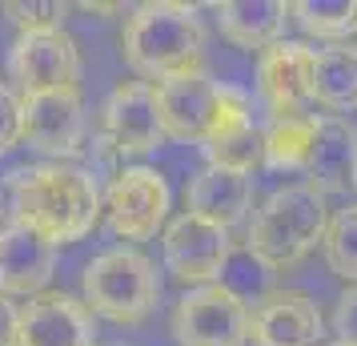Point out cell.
Instances as JSON below:
<instances>
[{
	"label": "cell",
	"mask_w": 357,
	"mask_h": 346,
	"mask_svg": "<svg viewBox=\"0 0 357 346\" xmlns=\"http://www.w3.org/2000/svg\"><path fill=\"white\" fill-rule=\"evenodd\" d=\"M13 222L49 238L52 246L81 242L100 222L97 178L73 161H49L24 169L13 182Z\"/></svg>",
	"instance_id": "6da1fadb"
},
{
	"label": "cell",
	"mask_w": 357,
	"mask_h": 346,
	"mask_svg": "<svg viewBox=\"0 0 357 346\" xmlns=\"http://www.w3.org/2000/svg\"><path fill=\"white\" fill-rule=\"evenodd\" d=\"M121 57L137 81H173L205 69V29L193 4L157 0L141 4L121 33Z\"/></svg>",
	"instance_id": "7a4b0ae2"
},
{
	"label": "cell",
	"mask_w": 357,
	"mask_h": 346,
	"mask_svg": "<svg viewBox=\"0 0 357 346\" xmlns=\"http://www.w3.org/2000/svg\"><path fill=\"white\" fill-rule=\"evenodd\" d=\"M329 222H333V214L325 206V194L313 182L285 185L253 214L245 246L265 270H289L317 242H325Z\"/></svg>",
	"instance_id": "3957f363"
},
{
	"label": "cell",
	"mask_w": 357,
	"mask_h": 346,
	"mask_svg": "<svg viewBox=\"0 0 357 346\" xmlns=\"http://www.w3.org/2000/svg\"><path fill=\"white\" fill-rule=\"evenodd\" d=\"M81 290H84V306H93V314H105L109 322H121V326L145 322L161 302L157 266L132 246L97 254L84 266Z\"/></svg>",
	"instance_id": "277c9868"
},
{
	"label": "cell",
	"mask_w": 357,
	"mask_h": 346,
	"mask_svg": "<svg viewBox=\"0 0 357 346\" xmlns=\"http://www.w3.org/2000/svg\"><path fill=\"white\" fill-rule=\"evenodd\" d=\"M253 326V310L233 286L209 282L193 286L173 306V338L177 346H245Z\"/></svg>",
	"instance_id": "5b68a950"
},
{
	"label": "cell",
	"mask_w": 357,
	"mask_h": 346,
	"mask_svg": "<svg viewBox=\"0 0 357 346\" xmlns=\"http://www.w3.org/2000/svg\"><path fill=\"white\" fill-rule=\"evenodd\" d=\"M161 258H165V270L181 286L193 290V286H209V282L225 274L229 258H233V242H229V230L185 210L165 226Z\"/></svg>",
	"instance_id": "8992f818"
},
{
	"label": "cell",
	"mask_w": 357,
	"mask_h": 346,
	"mask_svg": "<svg viewBox=\"0 0 357 346\" xmlns=\"http://www.w3.org/2000/svg\"><path fill=\"white\" fill-rule=\"evenodd\" d=\"M169 201H173L169 182H165L157 169L129 165V169H121L113 182H109L105 214H109V226H113L116 238H125V242H149L165 226Z\"/></svg>",
	"instance_id": "52a82bcc"
},
{
	"label": "cell",
	"mask_w": 357,
	"mask_h": 346,
	"mask_svg": "<svg viewBox=\"0 0 357 346\" xmlns=\"http://www.w3.org/2000/svg\"><path fill=\"white\" fill-rule=\"evenodd\" d=\"M8 73L24 89V97L81 89V49L65 29L20 33L13 52H8Z\"/></svg>",
	"instance_id": "ba28073f"
},
{
	"label": "cell",
	"mask_w": 357,
	"mask_h": 346,
	"mask_svg": "<svg viewBox=\"0 0 357 346\" xmlns=\"http://www.w3.org/2000/svg\"><path fill=\"white\" fill-rule=\"evenodd\" d=\"M313 69H317V49L305 41H277L273 49L257 57V93L265 109L281 117H309L313 105Z\"/></svg>",
	"instance_id": "9c48e42d"
},
{
	"label": "cell",
	"mask_w": 357,
	"mask_h": 346,
	"mask_svg": "<svg viewBox=\"0 0 357 346\" xmlns=\"http://www.w3.org/2000/svg\"><path fill=\"white\" fill-rule=\"evenodd\" d=\"M161 105L157 85L149 81H121L105 101V145L121 157H145L161 145Z\"/></svg>",
	"instance_id": "30bf717a"
},
{
	"label": "cell",
	"mask_w": 357,
	"mask_h": 346,
	"mask_svg": "<svg viewBox=\"0 0 357 346\" xmlns=\"http://www.w3.org/2000/svg\"><path fill=\"white\" fill-rule=\"evenodd\" d=\"M205 161L233 173H253L265 161V129L253 121V101L245 89L225 85L221 89V113L205 141Z\"/></svg>",
	"instance_id": "8fae6325"
},
{
	"label": "cell",
	"mask_w": 357,
	"mask_h": 346,
	"mask_svg": "<svg viewBox=\"0 0 357 346\" xmlns=\"http://www.w3.org/2000/svg\"><path fill=\"white\" fill-rule=\"evenodd\" d=\"M221 89H225V81H213L205 69L157 85V105H161L165 137L205 145L213 125H217V113H221Z\"/></svg>",
	"instance_id": "7c38bea8"
},
{
	"label": "cell",
	"mask_w": 357,
	"mask_h": 346,
	"mask_svg": "<svg viewBox=\"0 0 357 346\" xmlns=\"http://www.w3.org/2000/svg\"><path fill=\"white\" fill-rule=\"evenodd\" d=\"M84 101L81 89H61V93H36L24 97V141L36 153H49L56 161L73 157L84 141Z\"/></svg>",
	"instance_id": "4fadbf2b"
},
{
	"label": "cell",
	"mask_w": 357,
	"mask_h": 346,
	"mask_svg": "<svg viewBox=\"0 0 357 346\" xmlns=\"http://www.w3.org/2000/svg\"><path fill=\"white\" fill-rule=\"evenodd\" d=\"M56 270V246L36 230L8 222L0 230V294L4 298H40Z\"/></svg>",
	"instance_id": "5bb4252c"
},
{
	"label": "cell",
	"mask_w": 357,
	"mask_h": 346,
	"mask_svg": "<svg viewBox=\"0 0 357 346\" xmlns=\"http://www.w3.org/2000/svg\"><path fill=\"white\" fill-rule=\"evenodd\" d=\"M249 338L257 346H321V306L301 290H273L253 306Z\"/></svg>",
	"instance_id": "9a60e30c"
},
{
	"label": "cell",
	"mask_w": 357,
	"mask_h": 346,
	"mask_svg": "<svg viewBox=\"0 0 357 346\" xmlns=\"http://www.w3.org/2000/svg\"><path fill=\"white\" fill-rule=\"evenodd\" d=\"M17 346H97V326L84 302L68 294H40L20 306Z\"/></svg>",
	"instance_id": "2e32d148"
},
{
	"label": "cell",
	"mask_w": 357,
	"mask_h": 346,
	"mask_svg": "<svg viewBox=\"0 0 357 346\" xmlns=\"http://www.w3.org/2000/svg\"><path fill=\"white\" fill-rule=\"evenodd\" d=\"M185 206H189V214L205 217L221 230H233L253 210V182H249V173L205 165L185 189Z\"/></svg>",
	"instance_id": "e0dca14e"
},
{
	"label": "cell",
	"mask_w": 357,
	"mask_h": 346,
	"mask_svg": "<svg viewBox=\"0 0 357 346\" xmlns=\"http://www.w3.org/2000/svg\"><path fill=\"white\" fill-rule=\"evenodd\" d=\"M293 20V4L285 0H225L217 4V29L237 49H273L285 41V24Z\"/></svg>",
	"instance_id": "ac0fdd59"
},
{
	"label": "cell",
	"mask_w": 357,
	"mask_h": 346,
	"mask_svg": "<svg viewBox=\"0 0 357 346\" xmlns=\"http://www.w3.org/2000/svg\"><path fill=\"white\" fill-rule=\"evenodd\" d=\"M357 173V129L345 117H317L309 178L321 194H349Z\"/></svg>",
	"instance_id": "d6986e66"
},
{
	"label": "cell",
	"mask_w": 357,
	"mask_h": 346,
	"mask_svg": "<svg viewBox=\"0 0 357 346\" xmlns=\"http://www.w3.org/2000/svg\"><path fill=\"white\" fill-rule=\"evenodd\" d=\"M313 105L329 109V117H341V113H354L357 109V49H345V45L317 49Z\"/></svg>",
	"instance_id": "ffe728a7"
},
{
	"label": "cell",
	"mask_w": 357,
	"mask_h": 346,
	"mask_svg": "<svg viewBox=\"0 0 357 346\" xmlns=\"http://www.w3.org/2000/svg\"><path fill=\"white\" fill-rule=\"evenodd\" d=\"M313 137H317V113L269 121V129H265V161L261 165H269V169H285V173L309 169Z\"/></svg>",
	"instance_id": "44dd1931"
},
{
	"label": "cell",
	"mask_w": 357,
	"mask_h": 346,
	"mask_svg": "<svg viewBox=\"0 0 357 346\" xmlns=\"http://www.w3.org/2000/svg\"><path fill=\"white\" fill-rule=\"evenodd\" d=\"M293 20L317 41H349L357 33V0H297Z\"/></svg>",
	"instance_id": "7402d4cb"
},
{
	"label": "cell",
	"mask_w": 357,
	"mask_h": 346,
	"mask_svg": "<svg viewBox=\"0 0 357 346\" xmlns=\"http://www.w3.org/2000/svg\"><path fill=\"white\" fill-rule=\"evenodd\" d=\"M321 246L329 270L345 282H357V206H345V210L333 214Z\"/></svg>",
	"instance_id": "603a6c76"
},
{
	"label": "cell",
	"mask_w": 357,
	"mask_h": 346,
	"mask_svg": "<svg viewBox=\"0 0 357 346\" xmlns=\"http://www.w3.org/2000/svg\"><path fill=\"white\" fill-rule=\"evenodd\" d=\"M65 4L56 0H8L4 4V17L17 24L20 33H52V29H65Z\"/></svg>",
	"instance_id": "cb8c5ba5"
},
{
	"label": "cell",
	"mask_w": 357,
	"mask_h": 346,
	"mask_svg": "<svg viewBox=\"0 0 357 346\" xmlns=\"http://www.w3.org/2000/svg\"><path fill=\"white\" fill-rule=\"evenodd\" d=\"M24 141V97L0 85V153Z\"/></svg>",
	"instance_id": "d4e9b609"
},
{
	"label": "cell",
	"mask_w": 357,
	"mask_h": 346,
	"mask_svg": "<svg viewBox=\"0 0 357 346\" xmlns=\"http://www.w3.org/2000/svg\"><path fill=\"white\" fill-rule=\"evenodd\" d=\"M333 334L341 346H357V286L345 290L333 306Z\"/></svg>",
	"instance_id": "484cf974"
},
{
	"label": "cell",
	"mask_w": 357,
	"mask_h": 346,
	"mask_svg": "<svg viewBox=\"0 0 357 346\" xmlns=\"http://www.w3.org/2000/svg\"><path fill=\"white\" fill-rule=\"evenodd\" d=\"M17 330H20V310L0 294V346H17Z\"/></svg>",
	"instance_id": "4316f807"
},
{
	"label": "cell",
	"mask_w": 357,
	"mask_h": 346,
	"mask_svg": "<svg viewBox=\"0 0 357 346\" xmlns=\"http://www.w3.org/2000/svg\"><path fill=\"white\" fill-rule=\"evenodd\" d=\"M354 189H357V173H354Z\"/></svg>",
	"instance_id": "83f0119b"
},
{
	"label": "cell",
	"mask_w": 357,
	"mask_h": 346,
	"mask_svg": "<svg viewBox=\"0 0 357 346\" xmlns=\"http://www.w3.org/2000/svg\"><path fill=\"white\" fill-rule=\"evenodd\" d=\"M333 346H341V343H333Z\"/></svg>",
	"instance_id": "f1b7e54d"
}]
</instances>
